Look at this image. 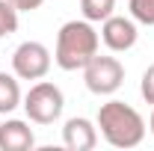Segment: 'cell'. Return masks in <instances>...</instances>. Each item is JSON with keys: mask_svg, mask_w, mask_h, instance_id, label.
Wrapping results in <instances>:
<instances>
[{"mask_svg": "<svg viewBox=\"0 0 154 151\" xmlns=\"http://www.w3.org/2000/svg\"><path fill=\"white\" fill-rule=\"evenodd\" d=\"M15 30H18V9L9 0H0V39L12 36Z\"/></svg>", "mask_w": 154, "mask_h": 151, "instance_id": "8fae6325", "label": "cell"}, {"mask_svg": "<svg viewBox=\"0 0 154 151\" xmlns=\"http://www.w3.org/2000/svg\"><path fill=\"white\" fill-rule=\"evenodd\" d=\"M62 142H65V148H71V151H92L98 145V128L89 119L74 116L62 128Z\"/></svg>", "mask_w": 154, "mask_h": 151, "instance_id": "52a82bcc", "label": "cell"}, {"mask_svg": "<svg viewBox=\"0 0 154 151\" xmlns=\"http://www.w3.org/2000/svg\"><path fill=\"white\" fill-rule=\"evenodd\" d=\"M101 33L92 27V21H65L57 33V51L54 62L62 71H83V65L98 54Z\"/></svg>", "mask_w": 154, "mask_h": 151, "instance_id": "6da1fadb", "label": "cell"}, {"mask_svg": "<svg viewBox=\"0 0 154 151\" xmlns=\"http://www.w3.org/2000/svg\"><path fill=\"white\" fill-rule=\"evenodd\" d=\"M15 107H21V86L15 74L0 71V116H9Z\"/></svg>", "mask_w": 154, "mask_h": 151, "instance_id": "9c48e42d", "label": "cell"}, {"mask_svg": "<svg viewBox=\"0 0 154 151\" xmlns=\"http://www.w3.org/2000/svg\"><path fill=\"white\" fill-rule=\"evenodd\" d=\"M131 18L136 24H145V27H154V0H131Z\"/></svg>", "mask_w": 154, "mask_h": 151, "instance_id": "7c38bea8", "label": "cell"}, {"mask_svg": "<svg viewBox=\"0 0 154 151\" xmlns=\"http://www.w3.org/2000/svg\"><path fill=\"white\" fill-rule=\"evenodd\" d=\"M36 145L33 128L21 119H6L0 125V151H30Z\"/></svg>", "mask_w": 154, "mask_h": 151, "instance_id": "ba28073f", "label": "cell"}, {"mask_svg": "<svg viewBox=\"0 0 154 151\" xmlns=\"http://www.w3.org/2000/svg\"><path fill=\"white\" fill-rule=\"evenodd\" d=\"M139 39L134 18H125V15H110L107 21H101V42L113 51V54H125L131 51Z\"/></svg>", "mask_w": 154, "mask_h": 151, "instance_id": "8992f818", "label": "cell"}, {"mask_svg": "<svg viewBox=\"0 0 154 151\" xmlns=\"http://www.w3.org/2000/svg\"><path fill=\"white\" fill-rule=\"evenodd\" d=\"M148 131L154 133V110H151V119H148Z\"/></svg>", "mask_w": 154, "mask_h": 151, "instance_id": "9a60e30c", "label": "cell"}, {"mask_svg": "<svg viewBox=\"0 0 154 151\" xmlns=\"http://www.w3.org/2000/svg\"><path fill=\"white\" fill-rule=\"evenodd\" d=\"M9 3H12L18 12H33V9H38V6L45 3V0H9Z\"/></svg>", "mask_w": 154, "mask_h": 151, "instance_id": "5bb4252c", "label": "cell"}, {"mask_svg": "<svg viewBox=\"0 0 154 151\" xmlns=\"http://www.w3.org/2000/svg\"><path fill=\"white\" fill-rule=\"evenodd\" d=\"M12 71L21 80H42L51 71V51L42 42H21L12 54Z\"/></svg>", "mask_w": 154, "mask_h": 151, "instance_id": "5b68a950", "label": "cell"}, {"mask_svg": "<svg viewBox=\"0 0 154 151\" xmlns=\"http://www.w3.org/2000/svg\"><path fill=\"white\" fill-rule=\"evenodd\" d=\"M83 80H86V89L92 95H113L125 83V65L116 57H101V54H95V57L83 65Z\"/></svg>", "mask_w": 154, "mask_h": 151, "instance_id": "277c9868", "label": "cell"}, {"mask_svg": "<svg viewBox=\"0 0 154 151\" xmlns=\"http://www.w3.org/2000/svg\"><path fill=\"white\" fill-rule=\"evenodd\" d=\"M101 136L113 148H136L145 139V119L125 101H107L98 110Z\"/></svg>", "mask_w": 154, "mask_h": 151, "instance_id": "7a4b0ae2", "label": "cell"}, {"mask_svg": "<svg viewBox=\"0 0 154 151\" xmlns=\"http://www.w3.org/2000/svg\"><path fill=\"white\" fill-rule=\"evenodd\" d=\"M116 9V0H80V12H83V18L92 21V24H101V21H107L113 15Z\"/></svg>", "mask_w": 154, "mask_h": 151, "instance_id": "30bf717a", "label": "cell"}, {"mask_svg": "<svg viewBox=\"0 0 154 151\" xmlns=\"http://www.w3.org/2000/svg\"><path fill=\"white\" fill-rule=\"evenodd\" d=\"M65 110V95L59 89L57 83H51V80H38L30 86V92L24 95V113L30 122H36V125H54L59 116Z\"/></svg>", "mask_w": 154, "mask_h": 151, "instance_id": "3957f363", "label": "cell"}, {"mask_svg": "<svg viewBox=\"0 0 154 151\" xmlns=\"http://www.w3.org/2000/svg\"><path fill=\"white\" fill-rule=\"evenodd\" d=\"M139 92L145 98V104H151L154 107V62L142 71V83H139Z\"/></svg>", "mask_w": 154, "mask_h": 151, "instance_id": "4fadbf2b", "label": "cell"}]
</instances>
